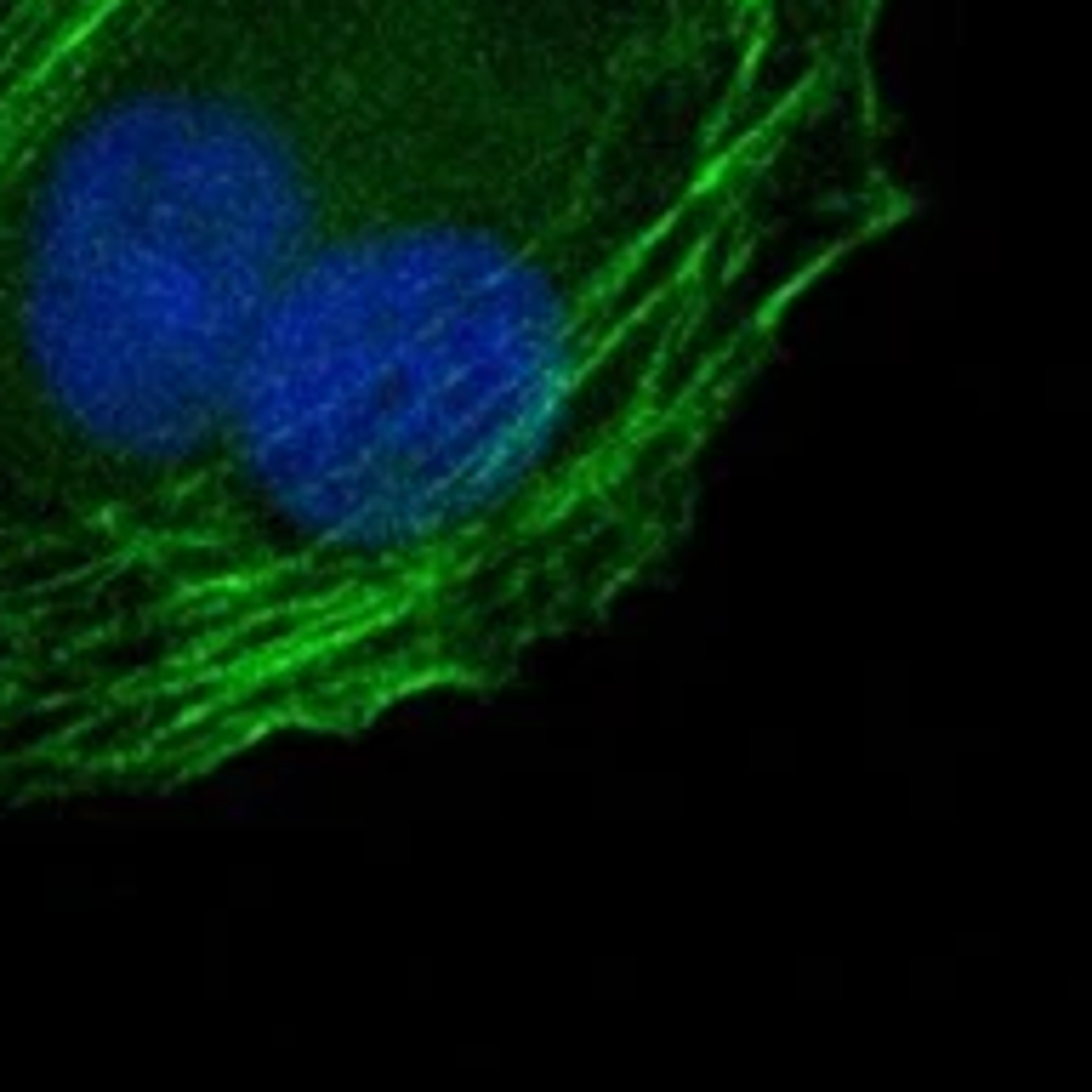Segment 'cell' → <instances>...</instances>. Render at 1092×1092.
<instances>
[{
	"label": "cell",
	"instance_id": "6da1fadb",
	"mask_svg": "<svg viewBox=\"0 0 1092 1092\" xmlns=\"http://www.w3.org/2000/svg\"><path fill=\"white\" fill-rule=\"evenodd\" d=\"M904 211L882 0H0V802L580 649Z\"/></svg>",
	"mask_w": 1092,
	"mask_h": 1092
}]
</instances>
